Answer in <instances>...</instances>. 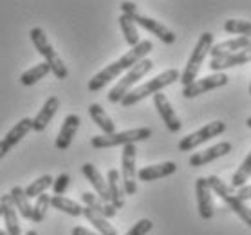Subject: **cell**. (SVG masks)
Listing matches in <instances>:
<instances>
[{
  "label": "cell",
  "mask_w": 251,
  "mask_h": 235,
  "mask_svg": "<svg viewBox=\"0 0 251 235\" xmlns=\"http://www.w3.org/2000/svg\"><path fill=\"white\" fill-rule=\"evenodd\" d=\"M152 49H154V44H152V42H150V40H141L136 47H132L130 51L125 52L120 60L112 62L110 65H107L105 69L100 71L98 75L92 76V80H89V83H87V89H89L91 92L101 91L103 87L107 85V83H110L112 80H116L121 73L130 71L136 63H139L141 60H145V58H147V54H149Z\"/></svg>",
  "instance_id": "obj_1"
},
{
  "label": "cell",
  "mask_w": 251,
  "mask_h": 235,
  "mask_svg": "<svg viewBox=\"0 0 251 235\" xmlns=\"http://www.w3.org/2000/svg\"><path fill=\"white\" fill-rule=\"evenodd\" d=\"M179 78H181V73H179L177 69L165 71V73L157 75L155 78L149 80L147 83H143V85L136 87V89H132V91L128 92L123 100H121L120 104L123 105V107H132V105H136L137 102L145 100L147 96H154V94L161 92L165 87L172 85V83H174V81H177Z\"/></svg>",
  "instance_id": "obj_2"
},
{
  "label": "cell",
  "mask_w": 251,
  "mask_h": 235,
  "mask_svg": "<svg viewBox=\"0 0 251 235\" xmlns=\"http://www.w3.org/2000/svg\"><path fill=\"white\" fill-rule=\"evenodd\" d=\"M29 36H31V42H33L34 49L38 51L40 56H44L46 63L51 67L52 75L56 76L58 80H65L69 76V71H67V67H65V63H63L62 58L58 56V52L52 49L51 42L47 40L46 31L42 27H33L31 33H29Z\"/></svg>",
  "instance_id": "obj_3"
},
{
  "label": "cell",
  "mask_w": 251,
  "mask_h": 235,
  "mask_svg": "<svg viewBox=\"0 0 251 235\" xmlns=\"http://www.w3.org/2000/svg\"><path fill=\"white\" fill-rule=\"evenodd\" d=\"M211 47H213V35H211V33H202V35L199 36L197 44H195L192 54H190L188 63H186V67H184L183 75L179 78V81H181L184 87L190 85V83H194V81L197 80V75H199L201 67H202V63H204V58L208 56V52L211 51Z\"/></svg>",
  "instance_id": "obj_4"
},
{
  "label": "cell",
  "mask_w": 251,
  "mask_h": 235,
  "mask_svg": "<svg viewBox=\"0 0 251 235\" xmlns=\"http://www.w3.org/2000/svg\"><path fill=\"white\" fill-rule=\"evenodd\" d=\"M206 181H208V186H210L211 192H215V194L228 205L229 210L237 213V215L251 228V208L246 207V203H242V201L235 195V190L231 188L229 184L224 183L221 178H217V176H208Z\"/></svg>",
  "instance_id": "obj_5"
},
{
  "label": "cell",
  "mask_w": 251,
  "mask_h": 235,
  "mask_svg": "<svg viewBox=\"0 0 251 235\" xmlns=\"http://www.w3.org/2000/svg\"><path fill=\"white\" fill-rule=\"evenodd\" d=\"M152 136V131L149 127H139L132 131L114 132L109 136H94L91 139V145L94 149H112V147H125V145H136L137 141H145Z\"/></svg>",
  "instance_id": "obj_6"
},
{
  "label": "cell",
  "mask_w": 251,
  "mask_h": 235,
  "mask_svg": "<svg viewBox=\"0 0 251 235\" xmlns=\"http://www.w3.org/2000/svg\"><path fill=\"white\" fill-rule=\"evenodd\" d=\"M152 69H154V62L149 60V58H145V60H141L139 63H136V65H134V67H132V69L128 71V73H126V75L123 76L112 89H110V92H109L110 104H120L121 100L130 92L132 87L136 85L137 81L141 80L145 75H149Z\"/></svg>",
  "instance_id": "obj_7"
},
{
  "label": "cell",
  "mask_w": 251,
  "mask_h": 235,
  "mask_svg": "<svg viewBox=\"0 0 251 235\" xmlns=\"http://www.w3.org/2000/svg\"><path fill=\"white\" fill-rule=\"evenodd\" d=\"M136 145H125L121 152V183L126 195H134L137 192V172H136Z\"/></svg>",
  "instance_id": "obj_8"
},
{
  "label": "cell",
  "mask_w": 251,
  "mask_h": 235,
  "mask_svg": "<svg viewBox=\"0 0 251 235\" xmlns=\"http://www.w3.org/2000/svg\"><path fill=\"white\" fill-rule=\"evenodd\" d=\"M224 131H226V123H223V121H211V123L204 125L202 129H199V131H195V132H192V134H188V136H184V138L179 141V150H181V152H190V150L197 149L199 145L206 143L208 139L221 136Z\"/></svg>",
  "instance_id": "obj_9"
},
{
  "label": "cell",
  "mask_w": 251,
  "mask_h": 235,
  "mask_svg": "<svg viewBox=\"0 0 251 235\" xmlns=\"http://www.w3.org/2000/svg\"><path fill=\"white\" fill-rule=\"evenodd\" d=\"M228 76L224 75V73H215V75H210V76H204V78H201V80H195L194 83H190V85L183 87V94L184 98H192L199 96V94H204L208 91H213V89H219V87H224L228 83Z\"/></svg>",
  "instance_id": "obj_10"
},
{
  "label": "cell",
  "mask_w": 251,
  "mask_h": 235,
  "mask_svg": "<svg viewBox=\"0 0 251 235\" xmlns=\"http://www.w3.org/2000/svg\"><path fill=\"white\" fill-rule=\"evenodd\" d=\"M29 131H33V120H31V118H24V120H20L18 123H15V127L6 134V138L0 141V159H2L15 145L20 143V141L29 134Z\"/></svg>",
  "instance_id": "obj_11"
},
{
  "label": "cell",
  "mask_w": 251,
  "mask_h": 235,
  "mask_svg": "<svg viewBox=\"0 0 251 235\" xmlns=\"http://www.w3.org/2000/svg\"><path fill=\"white\" fill-rule=\"evenodd\" d=\"M154 107L157 109V112H159L161 120L165 121L166 129L170 132H179L181 131V127H183V123H181V120H179V116L176 114V110H174V107H172V104L168 102V98L163 94V92H157V94H154Z\"/></svg>",
  "instance_id": "obj_12"
},
{
  "label": "cell",
  "mask_w": 251,
  "mask_h": 235,
  "mask_svg": "<svg viewBox=\"0 0 251 235\" xmlns=\"http://www.w3.org/2000/svg\"><path fill=\"white\" fill-rule=\"evenodd\" d=\"M128 18H130L134 24H137V26L145 27L147 31H150V33L157 36L161 42H165V44H174V42H176L174 31L166 27L165 24L157 22V20H154V18H150V17H145V15H139V13H136L134 17H128Z\"/></svg>",
  "instance_id": "obj_13"
},
{
  "label": "cell",
  "mask_w": 251,
  "mask_h": 235,
  "mask_svg": "<svg viewBox=\"0 0 251 235\" xmlns=\"http://www.w3.org/2000/svg\"><path fill=\"white\" fill-rule=\"evenodd\" d=\"M248 62H251V47L242 49V51L231 52V54H224V56H219V58H211L208 67H210L213 73H223L224 69L237 67V65H244V63H248Z\"/></svg>",
  "instance_id": "obj_14"
},
{
  "label": "cell",
  "mask_w": 251,
  "mask_h": 235,
  "mask_svg": "<svg viewBox=\"0 0 251 235\" xmlns=\"http://www.w3.org/2000/svg\"><path fill=\"white\" fill-rule=\"evenodd\" d=\"M195 195H197V208H199V215L201 219H208L213 217V197H211V190L208 186V181L206 178H199L195 181Z\"/></svg>",
  "instance_id": "obj_15"
},
{
  "label": "cell",
  "mask_w": 251,
  "mask_h": 235,
  "mask_svg": "<svg viewBox=\"0 0 251 235\" xmlns=\"http://www.w3.org/2000/svg\"><path fill=\"white\" fill-rule=\"evenodd\" d=\"M229 152H231V143L229 141H223V143L213 145V147L202 150V152H195L194 156H190L188 163L190 166H204L208 163H211V161L229 154Z\"/></svg>",
  "instance_id": "obj_16"
},
{
  "label": "cell",
  "mask_w": 251,
  "mask_h": 235,
  "mask_svg": "<svg viewBox=\"0 0 251 235\" xmlns=\"http://www.w3.org/2000/svg\"><path fill=\"white\" fill-rule=\"evenodd\" d=\"M81 120L78 114H69L62 123V129L58 132L56 141H54V147L58 150H67L73 143V138L76 136L78 132V127H80Z\"/></svg>",
  "instance_id": "obj_17"
},
{
  "label": "cell",
  "mask_w": 251,
  "mask_h": 235,
  "mask_svg": "<svg viewBox=\"0 0 251 235\" xmlns=\"http://www.w3.org/2000/svg\"><path fill=\"white\" fill-rule=\"evenodd\" d=\"M0 207H2V217H4V223H6V234L22 235V230H20V224H18L17 208H15L11 195L9 194L0 195Z\"/></svg>",
  "instance_id": "obj_18"
},
{
  "label": "cell",
  "mask_w": 251,
  "mask_h": 235,
  "mask_svg": "<svg viewBox=\"0 0 251 235\" xmlns=\"http://www.w3.org/2000/svg\"><path fill=\"white\" fill-rule=\"evenodd\" d=\"M81 172L83 176L87 178V181L92 184V188L96 190V195L103 203H110V197H109V188H107V181L105 178L101 176V172L98 170L96 166L92 165V163H85V165L81 166Z\"/></svg>",
  "instance_id": "obj_19"
},
{
  "label": "cell",
  "mask_w": 251,
  "mask_h": 235,
  "mask_svg": "<svg viewBox=\"0 0 251 235\" xmlns=\"http://www.w3.org/2000/svg\"><path fill=\"white\" fill-rule=\"evenodd\" d=\"M107 188H109V197L110 205L120 210L125 205V190H123V183H121V174L116 168H110L107 172Z\"/></svg>",
  "instance_id": "obj_20"
},
{
  "label": "cell",
  "mask_w": 251,
  "mask_h": 235,
  "mask_svg": "<svg viewBox=\"0 0 251 235\" xmlns=\"http://www.w3.org/2000/svg\"><path fill=\"white\" fill-rule=\"evenodd\" d=\"M177 165L174 161H166V163H159V165H150L143 166L141 170H137V179L139 181H155L161 178H168L172 174H176Z\"/></svg>",
  "instance_id": "obj_21"
},
{
  "label": "cell",
  "mask_w": 251,
  "mask_h": 235,
  "mask_svg": "<svg viewBox=\"0 0 251 235\" xmlns=\"http://www.w3.org/2000/svg\"><path fill=\"white\" fill-rule=\"evenodd\" d=\"M58 109H60V100H58L56 96H51L46 104H44V107L38 110V114L33 118V131L34 132L46 131L47 125L51 123V120L58 112Z\"/></svg>",
  "instance_id": "obj_22"
},
{
  "label": "cell",
  "mask_w": 251,
  "mask_h": 235,
  "mask_svg": "<svg viewBox=\"0 0 251 235\" xmlns=\"http://www.w3.org/2000/svg\"><path fill=\"white\" fill-rule=\"evenodd\" d=\"M248 47H251V35L237 36V38H231V40L221 42V44L211 47L210 54H211V58H219V56H224V54H231V52L248 49Z\"/></svg>",
  "instance_id": "obj_23"
},
{
  "label": "cell",
  "mask_w": 251,
  "mask_h": 235,
  "mask_svg": "<svg viewBox=\"0 0 251 235\" xmlns=\"http://www.w3.org/2000/svg\"><path fill=\"white\" fill-rule=\"evenodd\" d=\"M81 201H83L85 208H91V210H94V212L100 213V215L105 219L114 217L116 213H118V210H116L110 203H103V201L100 199L96 194H92V192H83V194H81Z\"/></svg>",
  "instance_id": "obj_24"
},
{
  "label": "cell",
  "mask_w": 251,
  "mask_h": 235,
  "mask_svg": "<svg viewBox=\"0 0 251 235\" xmlns=\"http://www.w3.org/2000/svg\"><path fill=\"white\" fill-rule=\"evenodd\" d=\"M89 114H91L92 121L101 129L103 136H109V134H114L116 132L114 121L110 120V116L103 110V107L100 104H92L91 107H89Z\"/></svg>",
  "instance_id": "obj_25"
},
{
  "label": "cell",
  "mask_w": 251,
  "mask_h": 235,
  "mask_svg": "<svg viewBox=\"0 0 251 235\" xmlns=\"http://www.w3.org/2000/svg\"><path fill=\"white\" fill-rule=\"evenodd\" d=\"M83 215H85L87 221H89V223H91L92 226L100 232V235H118V230L109 223V219L101 217V215L96 213L94 210L83 207Z\"/></svg>",
  "instance_id": "obj_26"
},
{
  "label": "cell",
  "mask_w": 251,
  "mask_h": 235,
  "mask_svg": "<svg viewBox=\"0 0 251 235\" xmlns=\"http://www.w3.org/2000/svg\"><path fill=\"white\" fill-rule=\"evenodd\" d=\"M51 207H54L60 212L67 213V215H73V217H80L83 215V207L80 203H76L73 199H67L63 195H52L51 197Z\"/></svg>",
  "instance_id": "obj_27"
},
{
  "label": "cell",
  "mask_w": 251,
  "mask_h": 235,
  "mask_svg": "<svg viewBox=\"0 0 251 235\" xmlns=\"http://www.w3.org/2000/svg\"><path fill=\"white\" fill-rule=\"evenodd\" d=\"M13 203H15V208L18 210V213L22 215L24 219H31V213H33V207H31V203H29V197L25 195L22 186H13L11 192Z\"/></svg>",
  "instance_id": "obj_28"
},
{
  "label": "cell",
  "mask_w": 251,
  "mask_h": 235,
  "mask_svg": "<svg viewBox=\"0 0 251 235\" xmlns=\"http://www.w3.org/2000/svg\"><path fill=\"white\" fill-rule=\"evenodd\" d=\"M49 73H51V67H49L46 62H42V63H38V65H34V67L25 71V73L20 76V81H22L24 85H34V83H38L40 80H44Z\"/></svg>",
  "instance_id": "obj_29"
},
{
  "label": "cell",
  "mask_w": 251,
  "mask_h": 235,
  "mask_svg": "<svg viewBox=\"0 0 251 235\" xmlns=\"http://www.w3.org/2000/svg\"><path fill=\"white\" fill-rule=\"evenodd\" d=\"M118 22H120V27H121V31H123V36H125L126 44L130 47H136L137 44L141 42L139 40V33H137L136 24L132 22L128 17H125V15H121Z\"/></svg>",
  "instance_id": "obj_30"
},
{
  "label": "cell",
  "mask_w": 251,
  "mask_h": 235,
  "mask_svg": "<svg viewBox=\"0 0 251 235\" xmlns=\"http://www.w3.org/2000/svg\"><path fill=\"white\" fill-rule=\"evenodd\" d=\"M250 178H251V150H250V154L246 156V159L242 161V165L237 168V172L231 176V188L244 186L246 181Z\"/></svg>",
  "instance_id": "obj_31"
},
{
  "label": "cell",
  "mask_w": 251,
  "mask_h": 235,
  "mask_svg": "<svg viewBox=\"0 0 251 235\" xmlns=\"http://www.w3.org/2000/svg\"><path fill=\"white\" fill-rule=\"evenodd\" d=\"M52 181H54V179H52L51 176H47V174H46V176H42V178L34 179L33 183L27 186V188H24V192H25V195H27L29 199H31V197H38V195L46 194L47 188H51Z\"/></svg>",
  "instance_id": "obj_32"
},
{
  "label": "cell",
  "mask_w": 251,
  "mask_h": 235,
  "mask_svg": "<svg viewBox=\"0 0 251 235\" xmlns=\"http://www.w3.org/2000/svg\"><path fill=\"white\" fill-rule=\"evenodd\" d=\"M51 197L52 195L42 194L36 197V203L33 205V213H31V221L34 223H42L46 219V213L51 207Z\"/></svg>",
  "instance_id": "obj_33"
},
{
  "label": "cell",
  "mask_w": 251,
  "mask_h": 235,
  "mask_svg": "<svg viewBox=\"0 0 251 235\" xmlns=\"http://www.w3.org/2000/svg\"><path fill=\"white\" fill-rule=\"evenodd\" d=\"M224 31L229 35H240L250 36L251 35V22L248 20H237V18H229L224 22Z\"/></svg>",
  "instance_id": "obj_34"
},
{
  "label": "cell",
  "mask_w": 251,
  "mask_h": 235,
  "mask_svg": "<svg viewBox=\"0 0 251 235\" xmlns=\"http://www.w3.org/2000/svg\"><path fill=\"white\" fill-rule=\"evenodd\" d=\"M152 226H154V223L150 219H139L125 235H147L152 230Z\"/></svg>",
  "instance_id": "obj_35"
},
{
  "label": "cell",
  "mask_w": 251,
  "mask_h": 235,
  "mask_svg": "<svg viewBox=\"0 0 251 235\" xmlns=\"http://www.w3.org/2000/svg\"><path fill=\"white\" fill-rule=\"evenodd\" d=\"M69 183H71L69 174H60V176L52 181V192H54V195H63V194H65V190H67Z\"/></svg>",
  "instance_id": "obj_36"
},
{
  "label": "cell",
  "mask_w": 251,
  "mask_h": 235,
  "mask_svg": "<svg viewBox=\"0 0 251 235\" xmlns=\"http://www.w3.org/2000/svg\"><path fill=\"white\" fill-rule=\"evenodd\" d=\"M235 195H237L242 203L250 201L251 199V184H244V186H240V188L235 192Z\"/></svg>",
  "instance_id": "obj_37"
},
{
  "label": "cell",
  "mask_w": 251,
  "mask_h": 235,
  "mask_svg": "<svg viewBox=\"0 0 251 235\" xmlns=\"http://www.w3.org/2000/svg\"><path fill=\"white\" fill-rule=\"evenodd\" d=\"M121 11H123L125 17H134L137 13V6L134 2H123V4H121Z\"/></svg>",
  "instance_id": "obj_38"
},
{
  "label": "cell",
  "mask_w": 251,
  "mask_h": 235,
  "mask_svg": "<svg viewBox=\"0 0 251 235\" xmlns=\"http://www.w3.org/2000/svg\"><path fill=\"white\" fill-rule=\"evenodd\" d=\"M73 235H100V234H94V232L83 228V226H75L73 228Z\"/></svg>",
  "instance_id": "obj_39"
},
{
  "label": "cell",
  "mask_w": 251,
  "mask_h": 235,
  "mask_svg": "<svg viewBox=\"0 0 251 235\" xmlns=\"http://www.w3.org/2000/svg\"><path fill=\"white\" fill-rule=\"evenodd\" d=\"M25 235H38V232H36V230H27Z\"/></svg>",
  "instance_id": "obj_40"
},
{
  "label": "cell",
  "mask_w": 251,
  "mask_h": 235,
  "mask_svg": "<svg viewBox=\"0 0 251 235\" xmlns=\"http://www.w3.org/2000/svg\"><path fill=\"white\" fill-rule=\"evenodd\" d=\"M246 125H248V127H250V129H251V116H250V118H248V120H246Z\"/></svg>",
  "instance_id": "obj_41"
},
{
  "label": "cell",
  "mask_w": 251,
  "mask_h": 235,
  "mask_svg": "<svg viewBox=\"0 0 251 235\" xmlns=\"http://www.w3.org/2000/svg\"><path fill=\"white\" fill-rule=\"evenodd\" d=\"M0 235H7V234H6V230H0Z\"/></svg>",
  "instance_id": "obj_42"
},
{
  "label": "cell",
  "mask_w": 251,
  "mask_h": 235,
  "mask_svg": "<svg viewBox=\"0 0 251 235\" xmlns=\"http://www.w3.org/2000/svg\"><path fill=\"white\" fill-rule=\"evenodd\" d=\"M0 217H2V207H0Z\"/></svg>",
  "instance_id": "obj_43"
},
{
  "label": "cell",
  "mask_w": 251,
  "mask_h": 235,
  "mask_svg": "<svg viewBox=\"0 0 251 235\" xmlns=\"http://www.w3.org/2000/svg\"><path fill=\"white\" fill-rule=\"evenodd\" d=\"M250 94H251V83H250Z\"/></svg>",
  "instance_id": "obj_44"
}]
</instances>
